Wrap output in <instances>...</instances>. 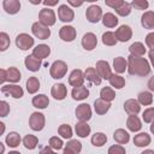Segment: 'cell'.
<instances>
[{
	"label": "cell",
	"instance_id": "ffe728a7",
	"mask_svg": "<svg viewBox=\"0 0 154 154\" xmlns=\"http://www.w3.org/2000/svg\"><path fill=\"white\" fill-rule=\"evenodd\" d=\"M109 108H111V102L105 101L101 97H99L94 101V111L96 112V114H100V116L106 114L109 111Z\"/></svg>",
	"mask_w": 154,
	"mask_h": 154
},
{
	"label": "cell",
	"instance_id": "f35d334b",
	"mask_svg": "<svg viewBox=\"0 0 154 154\" xmlns=\"http://www.w3.org/2000/svg\"><path fill=\"white\" fill-rule=\"evenodd\" d=\"M37 143H38V138L34 135H26L24 138H23V144L26 149L29 150H32L37 147Z\"/></svg>",
	"mask_w": 154,
	"mask_h": 154
},
{
	"label": "cell",
	"instance_id": "9a60e30c",
	"mask_svg": "<svg viewBox=\"0 0 154 154\" xmlns=\"http://www.w3.org/2000/svg\"><path fill=\"white\" fill-rule=\"evenodd\" d=\"M97 45V38L96 35L93 32H87L82 37V47L85 51H93Z\"/></svg>",
	"mask_w": 154,
	"mask_h": 154
},
{
	"label": "cell",
	"instance_id": "9f6ffc18",
	"mask_svg": "<svg viewBox=\"0 0 154 154\" xmlns=\"http://www.w3.org/2000/svg\"><path fill=\"white\" fill-rule=\"evenodd\" d=\"M147 87H148V89H149L150 91H154V76L149 78V81H148V83H147Z\"/></svg>",
	"mask_w": 154,
	"mask_h": 154
},
{
	"label": "cell",
	"instance_id": "ee69618b",
	"mask_svg": "<svg viewBox=\"0 0 154 154\" xmlns=\"http://www.w3.org/2000/svg\"><path fill=\"white\" fill-rule=\"evenodd\" d=\"M48 146L53 149V150H59L64 147V142L61 138H59L58 136H53L49 138V142H48Z\"/></svg>",
	"mask_w": 154,
	"mask_h": 154
},
{
	"label": "cell",
	"instance_id": "94428289",
	"mask_svg": "<svg viewBox=\"0 0 154 154\" xmlns=\"http://www.w3.org/2000/svg\"><path fill=\"white\" fill-rule=\"evenodd\" d=\"M63 154H76V153H75V152H72L71 149H69L67 147H65V148H64V150H63Z\"/></svg>",
	"mask_w": 154,
	"mask_h": 154
},
{
	"label": "cell",
	"instance_id": "2e32d148",
	"mask_svg": "<svg viewBox=\"0 0 154 154\" xmlns=\"http://www.w3.org/2000/svg\"><path fill=\"white\" fill-rule=\"evenodd\" d=\"M49 54H51V48H49L48 45H45V43L37 45L35 48H32V53H31L32 57H35V58H37L40 60L46 59Z\"/></svg>",
	"mask_w": 154,
	"mask_h": 154
},
{
	"label": "cell",
	"instance_id": "60d3db41",
	"mask_svg": "<svg viewBox=\"0 0 154 154\" xmlns=\"http://www.w3.org/2000/svg\"><path fill=\"white\" fill-rule=\"evenodd\" d=\"M117 38H116V35L114 32L112 31H106L102 34V43L105 46H114L117 43Z\"/></svg>",
	"mask_w": 154,
	"mask_h": 154
},
{
	"label": "cell",
	"instance_id": "8d00e7d4",
	"mask_svg": "<svg viewBox=\"0 0 154 154\" xmlns=\"http://www.w3.org/2000/svg\"><path fill=\"white\" fill-rule=\"evenodd\" d=\"M137 101L140 105L143 106H149L153 102V95L150 91H141L137 95Z\"/></svg>",
	"mask_w": 154,
	"mask_h": 154
},
{
	"label": "cell",
	"instance_id": "e7e4bbea",
	"mask_svg": "<svg viewBox=\"0 0 154 154\" xmlns=\"http://www.w3.org/2000/svg\"><path fill=\"white\" fill-rule=\"evenodd\" d=\"M150 132L154 135V122H152V125H150Z\"/></svg>",
	"mask_w": 154,
	"mask_h": 154
},
{
	"label": "cell",
	"instance_id": "4fadbf2b",
	"mask_svg": "<svg viewBox=\"0 0 154 154\" xmlns=\"http://www.w3.org/2000/svg\"><path fill=\"white\" fill-rule=\"evenodd\" d=\"M84 72L79 69H75L71 71L70 76H69V84L72 85L73 88L75 87H81L83 85V82H84Z\"/></svg>",
	"mask_w": 154,
	"mask_h": 154
},
{
	"label": "cell",
	"instance_id": "680465c9",
	"mask_svg": "<svg viewBox=\"0 0 154 154\" xmlns=\"http://www.w3.org/2000/svg\"><path fill=\"white\" fill-rule=\"evenodd\" d=\"M149 61H150V64H152V66L154 67V51H149Z\"/></svg>",
	"mask_w": 154,
	"mask_h": 154
},
{
	"label": "cell",
	"instance_id": "681fc988",
	"mask_svg": "<svg viewBox=\"0 0 154 154\" xmlns=\"http://www.w3.org/2000/svg\"><path fill=\"white\" fill-rule=\"evenodd\" d=\"M108 154H125V148L122 144H113L108 148Z\"/></svg>",
	"mask_w": 154,
	"mask_h": 154
},
{
	"label": "cell",
	"instance_id": "f6af8a7d",
	"mask_svg": "<svg viewBox=\"0 0 154 154\" xmlns=\"http://www.w3.org/2000/svg\"><path fill=\"white\" fill-rule=\"evenodd\" d=\"M10 47V37L6 32H0V51L5 52Z\"/></svg>",
	"mask_w": 154,
	"mask_h": 154
},
{
	"label": "cell",
	"instance_id": "277c9868",
	"mask_svg": "<svg viewBox=\"0 0 154 154\" xmlns=\"http://www.w3.org/2000/svg\"><path fill=\"white\" fill-rule=\"evenodd\" d=\"M31 31L34 34L35 37L40 38V40H47L51 36V29L49 26L42 24L41 22H35L31 25Z\"/></svg>",
	"mask_w": 154,
	"mask_h": 154
},
{
	"label": "cell",
	"instance_id": "83f0119b",
	"mask_svg": "<svg viewBox=\"0 0 154 154\" xmlns=\"http://www.w3.org/2000/svg\"><path fill=\"white\" fill-rule=\"evenodd\" d=\"M113 69H114L116 73H118V75L125 72V70H128V60L123 57L114 58L113 59Z\"/></svg>",
	"mask_w": 154,
	"mask_h": 154
},
{
	"label": "cell",
	"instance_id": "cb8c5ba5",
	"mask_svg": "<svg viewBox=\"0 0 154 154\" xmlns=\"http://www.w3.org/2000/svg\"><path fill=\"white\" fill-rule=\"evenodd\" d=\"M71 96L73 100H77V101H81V100H84L89 96V89L84 85H81V87H75L71 91Z\"/></svg>",
	"mask_w": 154,
	"mask_h": 154
},
{
	"label": "cell",
	"instance_id": "db71d44e",
	"mask_svg": "<svg viewBox=\"0 0 154 154\" xmlns=\"http://www.w3.org/2000/svg\"><path fill=\"white\" fill-rule=\"evenodd\" d=\"M40 154H57L49 146H46V147H43L41 150H40Z\"/></svg>",
	"mask_w": 154,
	"mask_h": 154
},
{
	"label": "cell",
	"instance_id": "03108f58",
	"mask_svg": "<svg viewBox=\"0 0 154 154\" xmlns=\"http://www.w3.org/2000/svg\"><path fill=\"white\" fill-rule=\"evenodd\" d=\"M7 154H20V153L17 152V150H12V152H10V153H7Z\"/></svg>",
	"mask_w": 154,
	"mask_h": 154
},
{
	"label": "cell",
	"instance_id": "52a82bcc",
	"mask_svg": "<svg viewBox=\"0 0 154 154\" xmlns=\"http://www.w3.org/2000/svg\"><path fill=\"white\" fill-rule=\"evenodd\" d=\"M102 10L99 5H90L85 11V17L90 23H97L102 19Z\"/></svg>",
	"mask_w": 154,
	"mask_h": 154
},
{
	"label": "cell",
	"instance_id": "d590c367",
	"mask_svg": "<svg viewBox=\"0 0 154 154\" xmlns=\"http://www.w3.org/2000/svg\"><path fill=\"white\" fill-rule=\"evenodd\" d=\"M108 82H109L111 87H113V88H116V89H122V88L125 85V79H124V77H122V76L118 75V73H112V76L109 77Z\"/></svg>",
	"mask_w": 154,
	"mask_h": 154
},
{
	"label": "cell",
	"instance_id": "1f68e13d",
	"mask_svg": "<svg viewBox=\"0 0 154 154\" xmlns=\"http://www.w3.org/2000/svg\"><path fill=\"white\" fill-rule=\"evenodd\" d=\"M102 24L106 26V28H114L118 25V18L116 14L111 13V12H107L102 16Z\"/></svg>",
	"mask_w": 154,
	"mask_h": 154
},
{
	"label": "cell",
	"instance_id": "11a10c76",
	"mask_svg": "<svg viewBox=\"0 0 154 154\" xmlns=\"http://www.w3.org/2000/svg\"><path fill=\"white\" fill-rule=\"evenodd\" d=\"M0 77H1V78H0V83H1V84L7 81V79H6V70H5V69H1V70H0Z\"/></svg>",
	"mask_w": 154,
	"mask_h": 154
},
{
	"label": "cell",
	"instance_id": "f546056e",
	"mask_svg": "<svg viewBox=\"0 0 154 154\" xmlns=\"http://www.w3.org/2000/svg\"><path fill=\"white\" fill-rule=\"evenodd\" d=\"M75 131H76V135L78 137L84 138V137H87L90 134L91 129H90V126L88 125L87 122H78L76 124V126H75Z\"/></svg>",
	"mask_w": 154,
	"mask_h": 154
},
{
	"label": "cell",
	"instance_id": "44dd1931",
	"mask_svg": "<svg viewBox=\"0 0 154 154\" xmlns=\"http://www.w3.org/2000/svg\"><path fill=\"white\" fill-rule=\"evenodd\" d=\"M2 7L6 13L8 14H16L20 10V2L18 0H4Z\"/></svg>",
	"mask_w": 154,
	"mask_h": 154
},
{
	"label": "cell",
	"instance_id": "ac0fdd59",
	"mask_svg": "<svg viewBox=\"0 0 154 154\" xmlns=\"http://www.w3.org/2000/svg\"><path fill=\"white\" fill-rule=\"evenodd\" d=\"M124 109L129 116H137L141 111V106L137 100L135 99H129L124 102Z\"/></svg>",
	"mask_w": 154,
	"mask_h": 154
},
{
	"label": "cell",
	"instance_id": "5b68a950",
	"mask_svg": "<svg viewBox=\"0 0 154 154\" xmlns=\"http://www.w3.org/2000/svg\"><path fill=\"white\" fill-rule=\"evenodd\" d=\"M55 20H57L55 19V13H54V11L52 8L45 7V8H42L40 11V13H38V22H41L42 24H45L47 26H52V25L55 24Z\"/></svg>",
	"mask_w": 154,
	"mask_h": 154
},
{
	"label": "cell",
	"instance_id": "5bb4252c",
	"mask_svg": "<svg viewBox=\"0 0 154 154\" xmlns=\"http://www.w3.org/2000/svg\"><path fill=\"white\" fill-rule=\"evenodd\" d=\"M76 35H77L76 29L71 25H64L59 30V36L65 42H72L76 38Z\"/></svg>",
	"mask_w": 154,
	"mask_h": 154
},
{
	"label": "cell",
	"instance_id": "d4e9b609",
	"mask_svg": "<svg viewBox=\"0 0 154 154\" xmlns=\"http://www.w3.org/2000/svg\"><path fill=\"white\" fill-rule=\"evenodd\" d=\"M141 25L144 29H154V11H146L142 14Z\"/></svg>",
	"mask_w": 154,
	"mask_h": 154
},
{
	"label": "cell",
	"instance_id": "8992f818",
	"mask_svg": "<svg viewBox=\"0 0 154 154\" xmlns=\"http://www.w3.org/2000/svg\"><path fill=\"white\" fill-rule=\"evenodd\" d=\"M1 93L7 96H12L13 99H20L24 95V90L22 87L17 84H5L1 87Z\"/></svg>",
	"mask_w": 154,
	"mask_h": 154
},
{
	"label": "cell",
	"instance_id": "6da1fadb",
	"mask_svg": "<svg viewBox=\"0 0 154 154\" xmlns=\"http://www.w3.org/2000/svg\"><path fill=\"white\" fill-rule=\"evenodd\" d=\"M128 72L131 76L144 77V76L149 75V72H150L149 61L146 58L134 57L130 54L128 57Z\"/></svg>",
	"mask_w": 154,
	"mask_h": 154
},
{
	"label": "cell",
	"instance_id": "484cf974",
	"mask_svg": "<svg viewBox=\"0 0 154 154\" xmlns=\"http://www.w3.org/2000/svg\"><path fill=\"white\" fill-rule=\"evenodd\" d=\"M150 141L152 138L147 132H140L134 137V144L136 147H147L150 144Z\"/></svg>",
	"mask_w": 154,
	"mask_h": 154
},
{
	"label": "cell",
	"instance_id": "f1b7e54d",
	"mask_svg": "<svg viewBox=\"0 0 154 154\" xmlns=\"http://www.w3.org/2000/svg\"><path fill=\"white\" fill-rule=\"evenodd\" d=\"M113 138L118 144H126L130 141V135L124 129H117L113 134Z\"/></svg>",
	"mask_w": 154,
	"mask_h": 154
},
{
	"label": "cell",
	"instance_id": "4316f807",
	"mask_svg": "<svg viewBox=\"0 0 154 154\" xmlns=\"http://www.w3.org/2000/svg\"><path fill=\"white\" fill-rule=\"evenodd\" d=\"M126 128L132 132H137L141 130L142 123L137 116H129L126 119Z\"/></svg>",
	"mask_w": 154,
	"mask_h": 154
},
{
	"label": "cell",
	"instance_id": "7a4b0ae2",
	"mask_svg": "<svg viewBox=\"0 0 154 154\" xmlns=\"http://www.w3.org/2000/svg\"><path fill=\"white\" fill-rule=\"evenodd\" d=\"M66 72H67V65L63 60H55L51 65L49 73H51V77L54 79H61L63 77H65Z\"/></svg>",
	"mask_w": 154,
	"mask_h": 154
},
{
	"label": "cell",
	"instance_id": "8fae6325",
	"mask_svg": "<svg viewBox=\"0 0 154 154\" xmlns=\"http://www.w3.org/2000/svg\"><path fill=\"white\" fill-rule=\"evenodd\" d=\"M95 70L99 73V76L101 77V79H109V77L112 76L111 66H109V64L106 60H99V61H96Z\"/></svg>",
	"mask_w": 154,
	"mask_h": 154
},
{
	"label": "cell",
	"instance_id": "4dcf8cb0",
	"mask_svg": "<svg viewBox=\"0 0 154 154\" xmlns=\"http://www.w3.org/2000/svg\"><path fill=\"white\" fill-rule=\"evenodd\" d=\"M6 79L10 82V83H17L20 81V71L14 67V66H11L6 70Z\"/></svg>",
	"mask_w": 154,
	"mask_h": 154
},
{
	"label": "cell",
	"instance_id": "91938a15",
	"mask_svg": "<svg viewBox=\"0 0 154 154\" xmlns=\"http://www.w3.org/2000/svg\"><path fill=\"white\" fill-rule=\"evenodd\" d=\"M58 4V1L55 0V1H43V5L45 6H55Z\"/></svg>",
	"mask_w": 154,
	"mask_h": 154
},
{
	"label": "cell",
	"instance_id": "f5cc1de1",
	"mask_svg": "<svg viewBox=\"0 0 154 154\" xmlns=\"http://www.w3.org/2000/svg\"><path fill=\"white\" fill-rule=\"evenodd\" d=\"M146 45L150 51H154V32H149L146 36Z\"/></svg>",
	"mask_w": 154,
	"mask_h": 154
},
{
	"label": "cell",
	"instance_id": "bcb514c9",
	"mask_svg": "<svg viewBox=\"0 0 154 154\" xmlns=\"http://www.w3.org/2000/svg\"><path fill=\"white\" fill-rule=\"evenodd\" d=\"M66 147H67L69 149H71L72 152H75L76 154L81 153V150H82V143H81L79 141H77V140H70V141L66 143Z\"/></svg>",
	"mask_w": 154,
	"mask_h": 154
},
{
	"label": "cell",
	"instance_id": "be15d7a7",
	"mask_svg": "<svg viewBox=\"0 0 154 154\" xmlns=\"http://www.w3.org/2000/svg\"><path fill=\"white\" fill-rule=\"evenodd\" d=\"M0 126H1V134H4V131H5V124L4 123H0Z\"/></svg>",
	"mask_w": 154,
	"mask_h": 154
},
{
	"label": "cell",
	"instance_id": "30bf717a",
	"mask_svg": "<svg viewBox=\"0 0 154 154\" xmlns=\"http://www.w3.org/2000/svg\"><path fill=\"white\" fill-rule=\"evenodd\" d=\"M76 118L79 122H88L91 118V108L88 103H81L77 106L76 111Z\"/></svg>",
	"mask_w": 154,
	"mask_h": 154
},
{
	"label": "cell",
	"instance_id": "b9f144b4",
	"mask_svg": "<svg viewBox=\"0 0 154 154\" xmlns=\"http://www.w3.org/2000/svg\"><path fill=\"white\" fill-rule=\"evenodd\" d=\"M58 134H59L63 138L69 140V138L72 137V129H71V126L67 125V124H61V125L58 128Z\"/></svg>",
	"mask_w": 154,
	"mask_h": 154
},
{
	"label": "cell",
	"instance_id": "3957f363",
	"mask_svg": "<svg viewBox=\"0 0 154 154\" xmlns=\"http://www.w3.org/2000/svg\"><path fill=\"white\" fill-rule=\"evenodd\" d=\"M46 124V118L45 114L41 112H34L31 113L30 118H29V126L31 130L34 131H41L45 128Z\"/></svg>",
	"mask_w": 154,
	"mask_h": 154
},
{
	"label": "cell",
	"instance_id": "7402d4cb",
	"mask_svg": "<svg viewBox=\"0 0 154 154\" xmlns=\"http://www.w3.org/2000/svg\"><path fill=\"white\" fill-rule=\"evenodd\" d=\"M24 65H25V67L29 70V71H31V72H36V71H38L40 70V67H41V60L40 59H37V58H35V57H32V55H28V57H25V59H24Z\"/></svg>",
	"mask_w": 154,
	"mask_h": 154
},
{
	"label": "cell",
	"instance_id": "f907efd6",
	"mask_svg": "<svg viewBox=\"0 0 154 154\" xmlns=\"http://www.w3.org/2000/svg\"><path fill=\"white\" fill-rule=\"evenodd\" d=\"M10 113V106L6 101H0V116L1 117H6Z\"/></svg>",
	"mask_w": 154,
	"mask_h": 154
},
{
	"label": "cell",
	"instance_id": "e575fe53",
	"mask_svg": "<svg viewBox=\"0 0 154 154\" xmlns=\"http://www.w3.org/2000/svg\"><path fill=\"white\" fill-rule=\"evenodd\" d=\"M40 89V81L37 77L32 76L26 79V90L29 94H35Z\"/></svg>",
	"mask_w": 154,
	"mask_h": 154
},
{
	"label": "cell",
	"instance_id": "836d02e7",
	"mask_svg": "<svg viewBox=\"0 0 154 154\" xmlns=\"http://www.w3.org/2000/svg\"><path fill=\"white\" fill-rule=\"evenodd\" d=\"M129 52L131 55L134 57H142L146 53V48H144V45L142 42H134L130 47H129Z\"/></svg>",
	"mask_w": 154,
	"mask_h": 154
},
{
	"label": "cell",
	"instance_id": "7dc6e473",
	"mask_svg": "<svg viewBox=\"0 0 154 154\" xmlns=\"http://www.w3.org/2000/svg\"><path fill=\"white\" fill-rule=\"evenodd\" d=\"M142 119L144 123H152L154 122V107H148L142 113Z\"/></svg>",
	"mask_w": 154,
	"mask_h": 154
},
{
	"label": "cell",
	"instance_id": "7bdbcfd3",
	"mask_svg": "<svg viewBox=\"0 0 154 154\" xmlns=\"http://www.w3.org/2000/svg\"><path fill=\"white\" fill-rule=\"evenodd\" d=\"M131 8H132L131 4H130V2L124 1V2H123V4H122V5L116 10V12H117V14H119V16H122V17H126V16H129V14H130Z\"/></svg>",
	"mask_w": 154,
	"mask_h": 154
},
{
	"label": "cell",
	"instance_id": "603a6c76",
	"mask_svg": "<svg viewBox=\"0 0 154 154\" xmlns=\"http://www.w3.org/2000/svg\"><path fill=\"white\" fill-rule=\"evenodd\" d=\"M31 103H32V106L36 107V108L45 109V108H47L48 105H49V99H48V96L45 95V94H37L36 96L32 97Z\"/></svg>",
	"mask_w": 154,
	"mask_h": 154
},
{
	"label": "cell",
	"instance_id": "6125c7cd",
	"mask_svg": "<svg viewBox=\"0 0 154 154\" xmlns=\"http://www.w3.org/2000/svg\"><path fill=\"white\" fill-rule=\"evenodd\" d=\"M141 154H154V150H152V149H146V150H143Z\"/></svg>",
	"mask_w": 154,
	"mask_h": 154
},
{
	"label": "cell",
	"instance_id": "ab89813d",
	"mask_svg": "<svg viewBox=\"0 0 154 154\" xmlns=\"http://www.w3.org/2000/svg\"><path fill=\"white\" fill-rule=\"evenodd\" d=\"M100 97H101L102 100H105V101L111 102V101L114 100L116 93H114V90H113L111 87H103V88L101 89V91H100Z\"/></svg>",
	"mask_w": 154,
	"mask_h": 154
},
{
	"label": "cell",
	"instance_id": "d6a6232c",
	"mask_svg": "<svg viewBox=\"0 0 154 154\" xmlns=\"http://www.w3.org/2000/svg\"><path fill=\"white\" fill-rule=\"evenodd\" d=\"M20 141H22L20 135H19L18 132H16V131L10 132V134L6 136V138H5L6 144H7L8 147H12V148L18 147V146H19V143H20Z\"/></svg>",
	"mask_w": 154,
	"mask_h": 154
},
{
	"label": "cell",
	"instance_id": "816d5d0a",
	"mask_svg": "<svg viewBox=\"0 0 154 154\" xmlns=\"http://www.w3.org/2000/svg\"><path fill=\"white\" fill-rule=\"evenodd\" d=\"M124 1L123 0H106L105 1V4H106V6H108V7H112L113 10H117L122 4H123Z\"/></svg>",
	"mask_w": 154,
	"mask_h": 154
},
{
	"label": "cell",
	"instance_id": "c3c4849f",
	"mask_svg": "<svg viewBox=\"0 0 154 154\" xmlns=\"http://www.w3.org/2000/svg\"><path fill=\"white\" fill-rule=\"evenodd\" d=\"M132 7H135L136 10H147L149 4L147 0H134L130 2Z\"/></svg>",
	"mask_w": 154,
	"mask_h": 154
},
{
	"label": "cell",
	"instance_id": "7c38bea8",
	"mask_svg": "<svg viewBox=\"0 0 154 154\" xmlns=\"http://www.w3.org/2000/svg\"><path fill=\"white\" fill-rule=\"evenodd\" d=\"M114 35H116L117 41L126 42V41H129V40L132 37V29H131L129 25H125V24H124V25H120V26L116 30Z\"/></svg>",
	"mask_w": 154,
	"mask_h": 154
},
{
	"label": "cell",
	"instance_id": "ba28073f",
	"mask_svg": "<svg viewBox=\"0 0 154 154\" xmlns=\"http://www.w3.org/2000/svg\"><path fill=\"white\" fill-rule=\"evenodd\" d=\"M34 38L25 32H22L16 37V46L22 51H28L29 48H31L34 46Z\"/></svg>",
	"mask_w": 154,
	"mask_h": 154
},
{
	"label": "cell",
	"instance_id": "e0dca14e",
	"mask_svg": "<svg viewBox=\"0 0 154 154\" xmlns=\"http://www.w3.org/2000/svg\"><path fill=\"white\" fill-rule=\"evenodd\" d=\"M66 94H67V89H66L65 84H63V83H57L51 89V95L55 100H59V101L64 100L66 97Z\"/></svg>",
	"mask_w": 154,
	"mask_h": 154
},
{
	"label": "cell",
	"instance_id": "9c48e42d",
	"mask_svg": "<svg viewBox=\"0 0 154 154\" xmlns=\"http://www.w3.org/2000/svg\"><path fill=\"white\" fill-rule=\"evenodd\" d=\"M58 17H59V19L61 22L70 23L75 18V12H73V10L70 6H67V5H60L58 7Z\"/></svg>",
	"mask_w": 154,
	"mask_h": 154
},
{
	"label": "cell",
	"instance_id": "74e56055",
	"mask_svg": "<svg viewBox=\"0 0 154 154\" xmlns=\"http://www.w3.org/2000/svg\"><path fill=\"white\" fill-rule=\"evenodd\" d=\"M91 144L95 147H102L107 142V136L103 132H95L91 136Z\"/></svg>",
	"mask_w": 154,
	"mask_h": 154
},
{
	"label": "cell",
	"instance_id": "6f0895ef",
	"mask_svg": "<svg viewBox=\"0 0 154 154\" xmlns=\"http://www.w3.org/2000/svg\"><path fill=\"white\" fill-rule=\"evenodd\" d=\"M67 4H69V5H71V6H75V7L77 6V7H78V6H82V5H83V1H79V2H76V1H72V0H69V1H67Z\"/></svg>",
	"mask_w": 154,
	"mask_h": 154
},
{
	"label": "cell",
	"instance_id": "d6986e66",
	"mask_svg": "<svg viewBox=\"0 0 154 154\" xmlns=\"http://www.w3.org/2000/svg\"><path fill=\"white\" fill-rule=\"evenodd\" d=\"M84 78L90 82L91 84H95V85H100L101 84V77L99 76V73L96 72L95 67H87V70L84 71Z\"/></svg>",
	"mask_w": 154,
	"mask_h": 154
}]
</instances>
